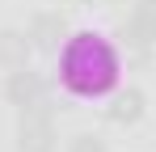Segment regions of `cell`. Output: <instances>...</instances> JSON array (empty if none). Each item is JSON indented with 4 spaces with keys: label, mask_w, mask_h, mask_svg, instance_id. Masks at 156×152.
I'll return each mask as SVG.
<instances>
[{
    "label": "cell",
    "mask_w": 156,
    "mask_h": 152,
    "mask_svg": "<svg viewBox=\"0 0 156 152\" xmlns=\"http://www.w3.org/2000/svg\"><path fill=\"white\" fill-rule=\"evenodd\" d=\"M59 85L80 101L105 97L118 89V76H122V55L118 47L97 34V30H80V34H68L63 47H59Z\"/></svg>",
    "instance_id": "cell-1"
},
{
    "label": "cell",
    "mask_w": 156,
    "mask_h": 152,
    "mask_svg": "<svg viewBox=\"0 0 156 152\" xmlns=\"http://www.w3.org/2000/svg\"><path fill=\"white\" fill-rule=\"evenodd\" d=\"M17 152H55L59 148V131H55V101H34L26 110H17Z\"/></svg>",
    "instance_id": "cell-2"
},
{
    "label": "cell",
    "mask_w": 156,
    "mask_h": 152,
    "mask_svg": "<svg viewBox=\"0 0 156 152\" xmlns=\"http://www.w3.org/2000/svg\"><path fill=\"white\" fill-rule=\"evenodd\" d=\"M118 42L135 55V59H148V51L156 42V0H135L131 13L118 25Z\"/></svg>",
    "instance_id": "cell-3"
},
{
    "label": "cell",
    "mask_w": 156,
    "mask_h": 152,
    "mask_svg": "<svg viewBox=\"0 0 156 152\" xmlns=\"http://www.w3.org/2000/svg\"><path fill=\"white\" fill-rule=\"evenodd\" d=\"M4 97L9 106H17V110H26L34 101H47L51 97V85H47V76L34 72V68H9V80H4Z\"/></svg>",
    "instance_id": "cell-4"
},
{
    "label": "cell",
    "mask_w": 156,
    "mask_h": 152,
    "mask_svg": "<svg viewBox=\"0 0 156 152\" xmlns=\"http://www.w3.org/2000/svg\"><path fill=\"white\" fill-rule=\"evenodd\" d=\"M26 38L34 51H59L63 47V38H68V17L63 13H55V9H47V13H34L26 25Z\"/></svg>",
    "instance_id": "cell-5"
},
{
    "label": "cell",
    "mask_w": 156,
    "mask_h": 152,
    "mask_svg": "<svg viewBox=\"0 0 156 152\" xmlns=\"http://www.w3.org/2000/svg\"><path fill=\"white\" fill-rule=\"evenodd\" d=\"M144 114H148V93L135 89V85H131V89H118L114 101L105 106V118H110L114 127H135Z\"/></svg>",
    "instance_id": "cell-6"
},
{
    "label": "cell",
    "mask_w": 156,
    "mask_h": 152,
    "mask_svg": "<svg viewBox=\"0 0 156 152\" xmlns=\"http://www.w3.org/2000/svg\"><path fill=\"white\" fill-rule=\"evenodd\" d=\"M30 38L26 30H0V68H26L30 63Z\"/></svg>",
    "instance_id": "cell-7"
},
{
    "label": "cell",
    "mask_w": 156,
    "mask_h": 152,
    "mask_svg": "<svg viewBox=\"0 0 156 152\" xmlns=\"http://www.w3.org/2000/svg\"><path fill=\"white\" fill-rule=\"evenodd\" d=\"M68 152H105V144L97 135H72L68 139Z\"/></svg>",
    "instance_id": "cell-8"
},
{
    "label": "cell",
    "mask_w": 156,
    "mask_h": 152,
    "mask_svg": "<svg viewBox=\"0 0 156 152\" xmlns=\"http://www.w3.org/2000/svg\"><path fill=\"white\" fill-rule=\"evenodd\" d=\"M76 4H110V0H76Z\"/></svg>",
    "instance_id": "cell-9"
}]
</instances>
